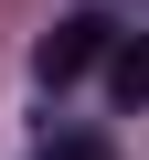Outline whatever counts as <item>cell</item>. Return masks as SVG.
<instances>
[{
	"label": "cell",
	"mask_w": 149,
	"mask_h": 160,
	"mask_svg": "<svg viewBox=\"0 0 149 160\" xmlns=\"http://www.w3.org/2000/svg\"><path fill=\"white\" fill-rule=\"evenodd\" d=\"M107 53H117V22H107V11H64V22L32 43V75H43V86H74V75H96Z\"/></svg>",
	"instance_id": "obj_1"
},
{
	"label": "cell",
	"mask_w": 149,
	"mask_h": 160,
	"mask_svg": "<svg viewBox=\"0 0 149 160\" xmlns=\"http://www.w3.org/2000/svg\"><path fill=\"white\" fill-rule=\"evenodd\" d=\"M107 96L117 107H149V43H117L107 53Z\"/></svg>",
	"instance_id": "obj_2"
},
{
	"label": "cell",
	"mask_w": 149,
	"mask_h": 160,
	"mask_svg": "<svg viewBox=\"0 0 149 160\" xmlns=\"http://www.w3.org/2000/svg\"><path fill=\"white\" fill-rule=\"evenodd\" d=\"M43 160H107L96 128H43Z\"/></svg>",
	"instance_id": "obj_3"
}]
</instances>
